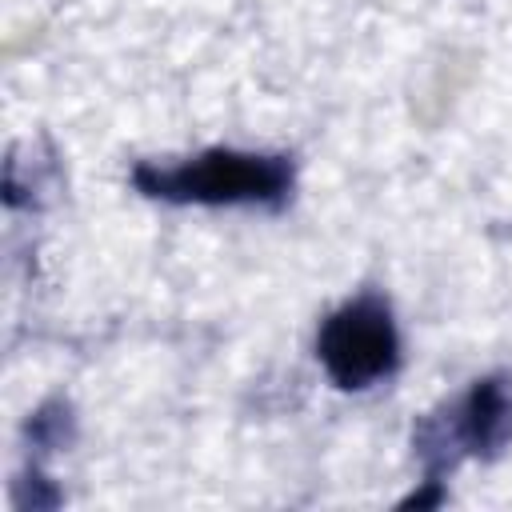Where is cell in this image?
<instances>
[{"label": "cell", "instance_id": "cell-2", "mask_svg": "<svg viewBox=\"0 0 512 512\" xmlns=\"http://www.w3.org/2000/svg\"><path fill=\"white\" fill-rule=\"evenodd\" d=\"M512 444V376L492 372L468 392L428 412L412 428L416 460L424 464V504L440 500V480L464 460H492Z\"/></svg>", "mask_w": 512, "mask_h": 512}, {"label": "cell", "instance_id": "cell-3", "mask_svg": "<svg viewBox=\"0 0 512 512\" xmlns=\"http://www.w3.org/2000/svg\"><path fill=\"white\" fill-rule=\"evenodd\" d=\"M316 360L344 392H364L400 368V328L376 292H360L332 308L316 332Z\"/></svg>", "mask_w": 512, "mask_h": 512}, {"label": "cell", "instance_id": "cell-1", "mask_svg": "<svg viewBox=\"0 0 512 512\" xmlns=\"http://www.w3.org/2000/svg\"><path fill=\"white\" fill-rule=\"evenodd\" d=\"M136 192L164 204L196 208H284L296 168L280 152L204 148L184 160H144L132 168Z\"/></svg>", "mask_w": 512, "mask_h": 512}]
</instances>
